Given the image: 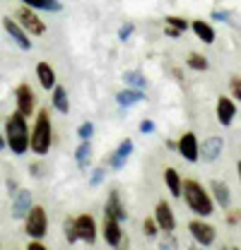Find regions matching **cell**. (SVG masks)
Returning a JSON list of instances; mask_svg holds the SVG:
<instances>
[{
  "label": "cell",
  "instance_id": "cell-1",
  "mask_svg": "<svg viewBox=\"0 0 241 250\" xmlns=\"http://www.w3.org/2000/svg\"><path fill=\"white\" fill-rule=\"evenodd\" d=\"M53 147V121L48 108H39L34 116V125H31V135H29V149L31 154L36 156H46Z\"/></svg>",
  "mask_w": 241,
  "mask_h": 250
},
{
  "label": "cell",
  "instance_id": "cell-2",
  "mask_svg": "<svg viewBox=\"0 0 241 250\" xmlns=\"http://www.w3.org/2000/svg\"><path fill=\"white\" fill-rule=\"evenodd\" d=\"M183 200L188 205V209L200 219H208L215 214V200H212L210 190L195 178H186L183 181Z\"/></svg>",
  "mask_w": 241,
  "mask_h": 250
},
{
  "label": "cell",
  "instance_id": "cell-3",
  "mask_svg": "<svg viewBox=\"0 0 241 250\" xmlns=\"http://www.w3.org/2000/svg\"><path fill=\"white\" fill-rule=\"evenodd\" d=\"M29 125H27V118L22 113H10L7 121H5V142L10 147V152L15 156H22L29 152Z\"/></svg>",
  "mask_w": 241,
  "mask_h": 250
},
{
  "label": "cell",
  "instance_id": "cell-4",
  "mask_svg": "<svg viewBox=\"0 0 241 250\" xmlns=\"http://www.w3.org/2000/svg\"><path fill=\"white\" fill-rule=\"evenodd\" d=\"M24 233L34 241H41L48 233V217H46V209L41 205H34L29 209V214L24 219Z\"/></svg>",
  "mask_w": 241,
  "mask_h": 250
},
{
  "label": "cell",
  "instance_id": "cell-5",
  "mask_svg": "<svg viewBox=\"0 0 241 250\" xmlns=\"http://www.w3.org/2000/svg\"><path fill=\"white\" fill-rule=\"evenodd\" d=\"M15 20L20 22V27L27 31L29 36H41L46 34V22L39 17V12L29 7V5H20L17 12H15Z\"/></svg>",
  "mask_w": 241,
  "mask_h": 250
},
{
  "label": "cell",
  "instance_id": "cell-6",
  "mask_svg": "<svg viewBox=\"0 0 241 250\" xmlns=\"http://www.w3.org/2000/svg\"><path fill=\"white\" fill-rule=\"evenodd\" d=\"M188 233H191V238L198 243V246H203V248H208L212 246L215 241H217V231H215V226L208 224L205 219H191L188 221Z\"/></svg>",
  "mask_w": 241,
  "mask_h": 250
},
{
  "label": "cell",
  "instance_id": "cell-7",
  "mask_svg": "<svg viewBox=\"0 0 241 250\" xmlns=\"http://www.w3.org/2000/svg\"><path fill=\"white\" fill-rule=\"evenodd\" d=\"M15 104H17V113H22L24 118H31L36 116V96H34V89L29 87V82H20L17 89H15Z\"/></svg>",
  "mask_w": 241,
  "mask_h": 250
},
{
  "label": "cell",
  "instance_id": "cell-8",
  "mask_svg": "<svg viewBox=\"0 0 241 250\" xmlns=\"http://www.w3.org/2000/svg\"><path fill=\"white\" fill-rule=\"evenodd\" d=\"M176 152H179L181 159H186L191 164L200 161V140H198V135L191 132V130L183 132L179 137V142H176Z\"/></svg>",
  "mask_w": 241,
  "mask_h": 250
},
{
  "label": "cell",
  "instance_id": "cell-9",
  "mask_svg": "<svg viewBox=\"0 0 241 250\" xmlns=\"http://www.w3.org/2000/svg\"><path fill=\"white\" fill-rule=\"evenodd\" d=\"M2 29L10 34V39L17 43V48H20V51H31V48H34L29 34L22 29V27H20V22H17V20H12L10 15H5V17H2Z\"/></svg>",
  "mask_w": 241,
  "mask_h": 250
},
{
  "label": "cell",
  "instance_id": "cell-10",
  "mask_svg": "<svg viewBox=\"0 0 241 250\" xmlns=\"http://www.w3.org/2000/svg\"><path fill=\"white\" fill-rule=\"evenodd\" d=\"M154 221L159 224V231H164V233H171L176 229V214L167 200H159L154 205Z\"/></svg>",
  "mask_w": 241,
  "mask_h": 250
},
{
  "label": "cell",
  "instance_id": "cell-11",
  "mask_svg": "<svg viewBox=\"0 0 241 250\" xmlns=\"http://www.w3.org/2000/svg\"><path fill=\"white\" fill-rule=\"evenodd\" d=\"M101 236L104 241L111 246V248H119L120 241H123V229H120V221L111 214H104V221H101Z\"/></svg>",
  "mask_w": 241,
  "mask_h": 250
},
{
  "label": "cell",
  "instance_id": "cell-12",
  "mask_svg": "<svg viewBox=\"0 0 241 250\" xmlns=\"http://www.w3.org/2000/svg\"><path fill=\"white\" fill-rule=\"evenodd\" d=\"M75 231H77V241H85V243H94L96 241V233H99V229H96V221L92 214H80V217H75Z\"/></svg>",
  "mask_w": 241,
  "mask_h": 250
},
{
  "label": "cell",
  "instance_id": "cell-13",
  "mask_svg": "<svg viewBox=\"0 0 241 250\" xmlns=\"http://www.w3.org/2000/svg\"><path fill=\"white\" fill-rule=\"evenodd\" d=\"M215 113H217V123L222 127H229L237 118V104L232 96H219L217 99V106H215Z\"/></svg>",
  "mask_w": 241,
  "mask_h": 250
},
{
  "label": "cell",
  "instance_id": "cell-14",
  "mask_svg": "<svg viewBox=\"0 0 241 250\" xmlns=\"http://www.w3.org/2000/svg\"><path fill=\"white\" fill-rule=\"evenodd\" d=\"M222 149H224V140H222L219 135H210V137H205V140L200 142V159H203L205 164H212V161L219 159Z\"/></svg>",
  "mask_w": 241,
  "mask_h": 250
},
{
  "label": "cell",
  "instance_id": "cell-15",
  "mask_svg": "<svg viewBox=\"0 0 241 250\" xmlns=\"http://www.w3.org/2000/svg\"><path fill=\"white\" fill-rule=\"evenodd\" d=\"M36 80H39V84H41L44 92H53V87L58 84V77H56L53 65L46 62V61H41L36 65Z\"/></svg>",
  "mask_w": 241,
  "mask_h": 250
},
{
  "label": "cell",
  "instance_id": "cell-16",
  "mask_svg": "<svg viewBox=\"0 0 241 250\" xmlns=\"http://www.w3.org/2000/svg\"><path fill=\"white\" fill-rule=\"evenodd\" d=\"M104 214H111L119 221H125L128 219V212H125V205L120 202V192L119 190H111L109 197H106V205H104Z\"/></svg>",
  "mask_w": 241,
  "mask_h": 250
},
{
  "label": "cell",
  "instance_id": "cell-17",
  "mask_svg": "<svg viewBox=\"0 0 241 250\" xmlns=\"http://www.w3.org/2000/svg\"><path fill=\"white\" fill-rule=\"evenodd\" d=\"M31 205V192L29 190H17L15 192V202H12V217L15 219H27Z\"/></svg>",
  "mask_w": 241,
  "mask_h": 250
},
{
  "label": "cell",
  "instance_id": "cell-18",
  "mask_svg": "<svg viewBox=\"0 0 241 250\" xmlns=\"http://www.w3.org/2000/svg\"><path fill=\"white\" fill-rule=\"evenodd\" d=\"M210 195H212V200H215V205H219L222 209H229V205H232V190H229V186L224 181H212Z\"/></svg>",
  "mask_w": 241,
  "mask_h": 250
},
{
  "label": "cell",
  "instance_id": "cell-19",
  "mask_svg": "<svg viewBox=\"0 0 241 250\" xmlns=\"http://www.w3.org/2000/svg\"><path fill=\"white\" fill-rule=\"evenodd\" d=\"M164 186L171 192V197H183V178L174 166H167L164 168Z\"/></svg>",
  "mask_w": 241,
  "mask_h": 250
},
{
  "label": "cell",
  "instance_id": "cell-20",
  "mask_svg": "<svg viewBox=\"0 0 241 250\" xmlns=\"http://www.w3.org/2000/svg\"><path fill=\"white\" fill-rule=\"evenodd\" d=\"M191 29H193V34H195L205 46H212L215 39H217V36H215V29H212V24L210 22H205V20H193V22H191Z\"/></svg>",
  "mask_w": 241,
  "mask_h": 250
},
{
  "label": "cell",
  "instance_id": "cell-21",
  "mask_svg": "<svg viewBox=\"0 0 241 250\" xmlns=\"http://www.w3.org/2000/svg\"><path fill=\"white\" fill-rule=\"evenodd\" d=\"M188 27H191V24H188L183 17H176V15H167V17H164V34L171 36V39H179Z\"/></svg>",
  "mask_w": 241,
  "mask_h": 250
},
{
  "label": "cell",
  "instance_id": "cell-22",
  "mask_svg": "<svg viewBox=\"0 0 241 250\" xmlns=\"http://www.w3.org/2000/svg\"><path fill=\"white\" fill-rule=\"evenodd\" d=\"M140 101H145V92H143V89H130V87H125L123 92L116 94V104L123 106V108H130V106H135V104H140Z\"/></svg>",
  "mask_w": 241,
  "mask_h": 250
},
{
  "label": "cell",
  "instance_id": "cell-23",
  "mask_svg": "<svg viewBox=\"0 0 241 250\" xmlns=\"http://www.w3.org/2000/svg\"><path fill=\"white\" fill-rule=\"evenodd\" d=\"M51 101H53V108H56L58 113H63V116L70 113V99H68V89H65V87L56 84L53 92H51Z\"/></svg>",
  "mask_w": 241,
  "mask_h": 250
},
{
  "label": "cell",
  "instance_id": "cell-24",
  "mask_svg": "<svg viewBox=\"0 0 241 250\" xmlns=\"http://www.w3.org/2000/svg\"><path fill=\"white\" fill-rule=\"evenodd\" d=\"M75 161H77V168H80V171H87V166H90V161H92V145H90V140L80 142V147L75 149Z\"/></svg>",
  "mask_w": 241,
  "mask_h": 250
},
{
  "label": "cell",
  "instance_id": "cell-25",
  "mask_svg": "<svg viewBox=\"0 0 241 250\" xmlns=\"http://www.w3.org/2000/svg\"><path fill=\"white\" fill-rule=\"evenodd\" d=\"M22 5H29L34 10H44V12H60L63 10L60 0H22Z\"/></svg>",
  "mask_w": 241,
  "mask_h": 250
},
{
  "label": "cell",
  "instance_id": "cell-26",
  "mask_svg": "<svg viewBox=\"0 0 241 250\" xmlns=\"http://www.w3.org/2000/svg\"><path fill=\"white\" fill-rule=\"evenodd\" d=\"M186 65H188L191 70H195V72H205V70L210 67V61H208L203 53H188V56H186Z\"/></svg>",
  "mask_w": 241,
  "mask_h": 250
},
{
  "label": "cell",
  "instance_id": "cell-27",
  "mask_svg": "<svg viewBox=\"0 0 241 250\" xmlns=\"http://www.w3.org/2000/svg\"><path fill=\"white\" fill-rule=\"evenodd\" d=\"M123 82H125V87H130V89H145V87H147V80H145L140 72H135V70L123 72Z\"/></svg>",
  "mask_w": 241,
  "mask_h": 250
},
{
  "label": "cell",
  "instance_id": "cell-28",
  "mask_svg": "<svg viewBox=\"0 0 241 250\" xmlns=\"http://www.w3.org/2000/svg\"><path fill=\"white\" fill-rule=\"evenodd\" d=\"M133 149H135V142H133L130 137H125V140H120V145L116 147V152H114V154L119 156L120 161H128V156L133 154Z\"/></svg>",
  "mask_w": 241,
  "mask_h": 250
},
{
  "label": "cell",
  "instance_id": "cell-29",
  "mask_svg": "<svg viewBox=\"0 0 241 250\" xmlns=\"http://www.w3.org/2000/svg\"><path fill=\"white\" fill-rule=\"evenodd\" d=\"M92 135H94V123H92V121H82L80 127H77V137H80V142L92 140Z\"/></svg>",
  "mask_w": 241,
  "mask_h": 250
},
{
  "label": "cell",
  "instance_id": "cell-30",
  "mask_svg": "<svg viewBox=\"0 0 241 250\" xmlns=\"http://www.w3.org/2000/svg\"><path fill=\"white\" fill-rule=\"evenodd\" d=\"M63 231H65V241H68V243H77L75 219H65V224H63Z\"/></svg>",
  "mask_w": 241,
  "mask_h": 250
},
{
  "label": "cell",
  "instance_id": "cell-31",
  "mask_svg": "<svg viewBox=\"0 0 241 250\" xmlns=\"http://www.w3.org/2000/svg\"><path fill=\"white\" fill-rule=\"evenodd\" d=\"M143 231H145L147 238H154V236L159 233V224L154 221V217H147L145 221H143Z\"/></svg>",
  "mask_w": 241,
  "mask_h": 250
},
{
  "label": "cell",
  "instance_id": "cell-32",
  "mask_svg": "<svg viewBox=\"0 0 241 250\" xmlns=\"http://www.w3.org/2000/svg\"><path fill=\"white\" fill-rule=\"evenodd\" d=\"M229 92H232V96L237 101H241V75H232L229 77Z\"/></svg>",
  "mask_w": 241,
  "mask_h": 250
},
{
  "label": "cell",
  "instance_id": "cell-33",
  "mask_svg": "<svg viewBox=\"0 0 241 250\" xmlns=\"http://www.w3.org/2000/svg\"><path fill=\"white\" fill-rule=\"evenodd\" d=\"M104 178H106V168H101V166H99V168H94V171H92V176H90V186L92 188L101 186V181H104Z\"/></svg>",
  "mask_w": 241,
  "mask_h": 250
},
{
  "label": "cell",
  "instance_id": "cell-34",
  "mask_svg": "<svg viewBox=\"0 0 241 250\" xmlns=\"http://www.w3.org/2000/svg\"><path fill=\"white\" fill-rule=\"evenodd\" d=\"M138 127H140V132H143V135H152V132L157 130V125H154V121H150V118H143Z\"/></svg>",
  "mask_w": 241,
  "mask_h": 250
},
{
  "label": "cell",
  "instance_id": "cell-35",
  "mask_svg": "<svg viewBox=\"0 0 241 250\" xmlns=\"http://www.w3.org/2000/svg\"><path fill=\"white\" fill-rule=\"evenodd\" d=\"M133 31H135V27L128 22V24H120V29H119V39L120 41H128L130 36H133Z\"/></svg>",
  "mask_w": 241,
  "mask_h": 250
},
{
  "label": "cell",
  "instance_id": "cell-36",
  "mask_svg": "<svg viewBox=\"0 0 241 250\" xmlns=\"http://www.w3.org/2000/svg\"><path fill=\"white\" fill-rule=\"evenodd\" d=\"M227 221H229V224H239V221H241V212H239V209H229V212H227Z\"/></svg>",
  "mask_w": 241,
  "mask_h": 250
},
{
  "label": "cell",
  "instance_id": "cell-37",
  "mask_svg": "<svg viewBox=\"0 0 241 250\" xmlns=\"http://www.w3.org/2000/svg\"><path fill=\"white\" fill-rule=\"evenodd\" d=\"M212 20H217V22H227V20H229V12H224V10H222V12L215 10V12H212Z\"/></svg>",
  "mask_w": 241,
  "mask_h": 250
},
{
  "label": "cell",
  "instance_id": "cell-38",
  "mask_svg": "<svg viewBox=\"0 0 241 250\" xmlns=\"http://www.w3.org/2000/svg\"><path fill=\"white\" fill-rule=\"evenodd\" d=\"M24 250H48V248H46V246H44L41 241H31V243H29V246H27Z\"/></svg>",
  "mask_w": 241,
  "mask_h": 250
},
{
  "label": "cell",
  "instance_id": "cell-39",
  "mask_svg": "<svg viewBox=\"0 0 241 250\" xmlns=\"http://www.w3.org/2000/svg\"><path fill=\"white\" fill-rule=\"evenodd\" d=\"M7 147V142H5V132H0V152Z\"/></svg>",
  "mask_w": 241,
  "mask_h": 250
},
{
  "label": "cell",
  "instance_id": "cell-40",
  "mask_svg": "<svg viewBox=\"0 0 241 250\" xmlns=\"http://www.w3.org/2000/svg\"><path fill=\"white\" fill-rule=\"evenodd\" d=\"M188 250H203V246H198V243H193V246H191V248Z\"/></svg>",
  "mask_w": 241,
  "mask_h": 250
},
{
  "label": "cell",
  "instance_id": "cell-41",
  "mask_svg": "<svg viewBox=\"0 0 241 250\" xmlns=\"http://www.w3.org/2000/svg\"><path fill=\"white\" fill-rule=\"evenodd\" d=\"M224 250H241V248H237V246H227Z\"/></svg>",
  "mask_w": 241,
  "mask_h": 250
},
{
  "label": "cell",
  "instance_id": "cell-42",
  "mask_svg": "<svg viewBox=\"0 0 241 250\" xmlns=\"http://www.w3.org/2000/svg\"><path fill=\"white\" fill-rule=\"evenodd\" d=\"M237 171H239V183H241V161H239V166H237Z\"/></svg>",
  "mask_w": 241,
  "mask_h": 250
}]
</instances>
